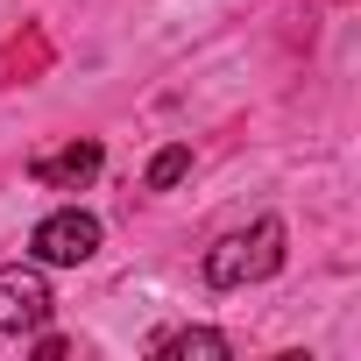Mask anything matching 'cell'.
<instances>
[{
    "label": "cell",
    "instance_id": "cell-5",
    "mask_svg": "<svg viewBox=\"0 0 361 361\" xmlns=\"http://www.w3.org/2000/svg\"><path fill=\"white\" fill-rule=\"evenodd\" d=\"M156 354L163 361H227L234 340L213 333V326H177V333H156Z\"/></svg>",
    "mask_w": 361,
    "mask_h": 361
},
{
    "label": "cell",
    "instance_id": "cell-3",
    "mask_svg": "<svg viewBox=\"0 0 361 361\" xmlns=\"http://www.w3.org/2000/svg\"><path fill=\"white\" fill-rule=\"evenodd\" d=\"M57 312L43 262H8L0 269V333H43Z\"/></svg>",
    "mask_w": 361,
    "mask_h": 361
},
{
    "label": "cell",
    "instance_id": "cell-1",
    "mask_svg": "<svg viewBox=\"0 0 361 361\" xmlns=\"http://www.w3.org/2000/svg\"><path fill=\"white\" fill-rule=\"evenodd\" d=\"M276 269H283V220H255V227L227 234L220 248H206V283L213 290H248Z\"/></svg>",
    "mask_w": 361,
    "mask_h": 361
},
{
    "label": "cell",
    "instance_id": "cell-6",
    "mask_svg": "<svg viewBox=\"0 0 361 361\" xmlns=\"http://www.w3.org/2000/svg\"><path fill=\"white\" fill-rule=\"evenodd\" d=\"M185 170H192V149L170 142V149L149 156V177H142V185H149V192H170V185H185Z\"/></svg>",
    "mask_w": 361,
    "mask_h": 361
},
{
    "label": "cell",
    "instance_id": "cell-4",
    "mask_svg": "<svg viewBox=\"0 0 361 361\" xmlns=\"http://www.w3.org/2000/svg\"><path fill=\"white\" fill-rule=\"evenodd\" d=\"M99 163H106V149H99V142H71V149L36 156V163H29V177H36V185H50V192H78V185H92V177H99Z\"/></svg>",
    "mask_w": 361,
    "mask_h": 361
},
{
    "label": "cell",
    "instance_id": "cell-2",
    "mask_svg": "<svg viewBox=\"0 0 361 361\" xmlns=\"http://www.w3.org/2000/svg\"><path fill=\"white\" fill-rule=\"evenodd\" d=\"M29 255H36L43 269H78V262H92V255H99V220H92V213H78V206H57V213H43V220H36Z\"/></svg>",
    "mask_w": 361,
    "mask_h": 361
}]
</instances>
